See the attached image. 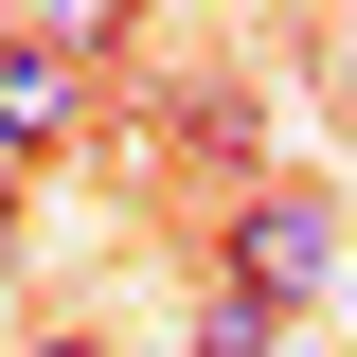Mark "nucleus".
Segmentation results:
<instances>
[{
    "label": "nucleus",
    "instance_id": "obj_1",
    "mask_svg": "<svg viewBox=\"0 0 357 357\" xmlns=\"http://www.w3.org/2000/svg\"><path fill=\"white\" fill-rule=\"evenodd\" d=\"M215 286H250V304L304 321L321 286H340V197H321V178H250V197H215Z\"/></svg>",
    "mask_w": 357,
    "mask_h": 357
},
{
    "label": "nucleus",
    "instance_id": "obj_2",
    "mask_svg": "<svg viewBox=\"0 0 357 357\" xmlns=\"http://www.w3.org/2000/svg\"><path fill=\"white\" fill-rule=\"evenodd\" d=\"M72 126H89V54L72 36H0V161H36Z\"/></svg>",
    "mask_w": 357,
    "mask_h": 357
},
{
    "label": "nucleus",
    "instance_id": "obj_3",
    "mask_svg": "<svg viewBox=\"0 0 357 357\" xmlns=\"http://www.w3.org/2000/svg\"><path fill=\"white\" fill-rule=\"evenodd\" d=\"M178 357H286V304H250V286H197V304H178Z\"/></svg>",
    "mask_w": 357,
    "mask_h": 357
},
{
    "label": "nucleus",
    "instance_id": "obj_4",
    "mask_svg": "<svg viewBox=\"0 0 357 357\" xmlns=\"http://www.w3.org/2000/svg\"><path fill=\"white\" fill-rule=\"evenodd\" d=\"M18 197H36V161H0V250H18Z\"/></svg>",
    "mask_w": 357,
    "mask_h": 357
},
{
    "label": "nucleus",
    "instance_id": "obj_5",
    "mask_svg": "<svg viewBox=\"0 0 357 357\" xmlns=\"http://www.w3.org/2000/svg\"><path fill=\"white\" fill-rule=\"evenodd\" d=\"M18 357H107V340H72V321H54V340H18Z\"/></svg>",
    "mask_w": 357,
    "mask_h": 357
},
{
    "label": "nucleus",
    "instance_id": "obj_6",
    "mask_svg": "<svg viewBox=\"0 0 357 357\" xmlns=\"http://www.w3.org/2000/svg\"><path fill=\"white\" fill-rule=\"evenodd\" d=\"M340 126H357V36H340Z\"/></svg>",
    "mask_w": 357,
    "mask_h": 357
}]
</instances>
